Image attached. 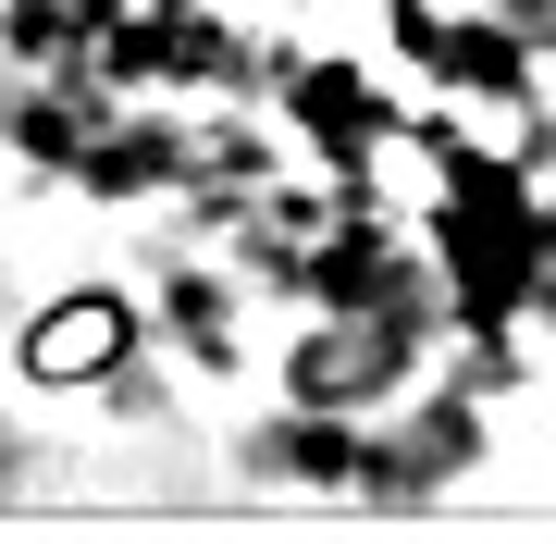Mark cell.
<instances>
[{"label": "cell", "mask_w": 556, "mask_h": 544, "mask_svg": "<svg viewBox=\"0 0 556 544\" xmlns=\"http://www.w3.org/2000/svg\"><path fill=\"white\" fill-rule=\"evenodd\" d=\"M87 346H124V309H112V298H62V322L25 346V359H38V383H62V371L87 359Z\"/></svg>", "instance_id": "cell-1"}]
</instances>
